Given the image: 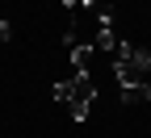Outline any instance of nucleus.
I'll return each mask as SVG.
<instances>
[{"instance_id":"4","label":"nucleus","mask_w":151,"mask_h":138,"mask_svg":"<svg viewBox=\"0 0 151 138\" xmlns=\"http://www.w3.org/2000/svg\"><path fill=\"white\" fill-rule=\"evenodd\" d=\"M59 4H63V9H76V4H80V0H59Z\"/></svg>"},{"instance_id":"1","label":"nucleus","mask_w":151,"mask_h":138,"mask_svg":"<svg viewBox=\"0 0 151 138\" xmlns=\"http://www.w3.org/2000/svg\"><path fill=\"white\" fill-rule=\"evenodd\" d=\"M71 54V75H92V42H80V46H71L67 50Z\"/></svg>"},{"instance_id":"3","label":"nucleus","mask_w":151,"mask_h":138,"mask_svg":"<svg viewBox=\"0 0 151 138\" xmlns=\"http://www.w3.org/2000/svg\"><path fill=\"white\" fill-rule=\"evenodd\" d=\"M9 38H13V25L4 21V17H0V42H9Z\"/></svg>"},{"instance_id":"2","label":"nucleus","mask_w":151,"mask_h":138,"mask_svg":"<svg viewBox=\"0 0 151 138\" xmlns=\"http://www.w3.org/2000/svg\"><path fill=\"white\" fill-rule=\"evenodd\" d=\"M50 96H55L59 105H71V101H76V80H55Z\"/></svg>"}]
</instances>
